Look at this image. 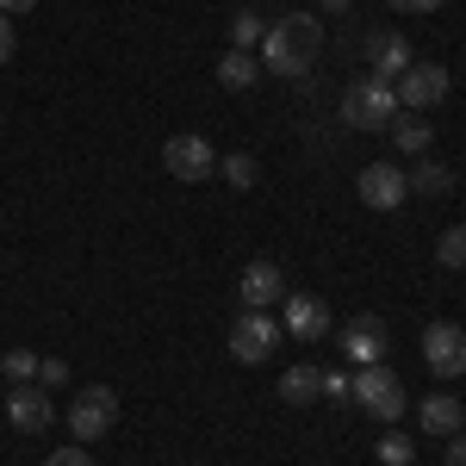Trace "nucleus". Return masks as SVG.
Wrapping results in <instances>:
<instances>
[{"label":"nucleus","mask_w":466,"mask_h":466,"mask_svg":"<svg viewBox=\"0 0 466 466\" xmlns=\"http://www.w3.org/2000/svg\"><path fill=\"white\" fill-rule=\"evenodd\" d=\"M218 175L230 180V187H255V180H261V168H255L249 149H237V156H224V162H218Z\"/></svg>","instance_id":"obj_22"},{"label":"nucleus","mask_w":466,"mask_h":466,"mask_svg":"<svg viewBox=\"0 0 466 466\" xmlns=\"http://www.w3.org/2000/svg\"><path fill=\"white\" fill-rule=\"evenodd\" d=\"M63 380H69V360H56V355L37 360V386H44V392H50V386H63Z\"/></svg>","instance_id":"obj_25"},{"label":"nucleus","mask_w":466,"mask_h":466,"mask_svg":"<svg viewBox=\"0 0 466 466\" xmlns=\"http://www.w3.org/2000/svg\"><path fill=\"white\" fill-rule=\"evenodd\" d=\"M274 349H280V323L268 318V311H243V318L230 323V355L243 360V367H261Z\"/></svg>","instance_id":"obj_6"},{"label":"nucleus","mask_w":466,"mask_h":466,"mask_svg":"<svg viewBox=\"0 0 466 466\" xmlns=\"http://www.w3.org/2000/svg\"><path fill=\"white\" fill-rule=\"evenodd\" d=\"M380 461H386V466H410V461H417L410 435H386V441H380Z\"/></svg>","instance_id":"obj_24"},{"label":"nucleus","mask_w":466,"mask_h":466,"mask_svg":"<svg viewBox=\"0 0 466 466\" xmlns=\"http://www.w3.org/2000/svg\"><path fill=\"white\" fill-rule=\"evenodd\" d=\"M386 6H392V13H441L448 0H386Z\"/></svg>","instance_id":"obj_28"},{"label":"nucleus","mask_w":466,"mask_h":466,"mask_svg":"<svg viewBox=\"0 0 466 466\" xmlns=\"http://www.w3.org/2000/svg\"><path fill=\"white\" fill-rule=\"evenodd\" d=\"M218 81H224L230 94H249L255 81H261V56H255V50H224V63H218Z\"/></svg>","instance_id":"obj_16"},{"label":"nucleus","mask_w":466,"mask_h":466,"mask_svg":"<svg viewBox=\"0 0 466 466\" xmlns=\"http://www.w3.org/2000/svg\"><path fill=\"white\" fill-rule=\"evenodd\" d=\"M435 261H441V268H466V224H454V230L435 243Z\"/></svg>","instance_id":"obj_23"},{"label":"nucleus","mask_w":466,"mask_h":466,"mask_svg":"<svg viewBox=\"0 0 466 466\" xmlns=\"http://www.w3.org/2000/svg\"><path fill=\"white\" fill-rule=\"evenodd\" d=\"M280 329L299 336V342H318V336H329V305H323L318 292H292L287 311H280Z\"/></svg>","instance_id":"obj_12"},{"label":"nucleus","mask_w":466,"mask_h":466,"mask_svg":"<svg viewBox=\"0 0 466 466\" xmlns=\"http://www.w3.org/2000/svg\"><path fill=\"white\" fill-rule=\"evenodd\" d=\"M423 360L435 380H461L466 373V329L461 323H430L423 329Z\"/></svg>","instance_id":"obj_9"},{"label":"nucleus","mask_w":466,"mask_h":466,"mask_svg":"<svg viewBox=\"0 0 466 466\" xmlns=\"http://www.w3.org/2000/svg\"><path fill=\"white\" fill-rule=\"evenodd\" d=\"M318 398H329V404H349V398H355L349 373H323V392H318Z\"/></svg>","instance_id":"obj_26"},{"label":"nucleus","mask_w":466,"mask_h":466,"mask_svg":"<svg viewBox=\"0 0 466 466\" xmlns=\"http://www.w3.org/2000/svg\"><path fill=\"white\" fill-rule=\"evenodd\" d=\"M349 386H355V404L367 410V417H380V423H398V417H404V386H398V373L386 367V360L360 367Z\"/></svg>","instance_id":"obj_3"},{"label":"nucleus","mask_w":466,"mask_h":466,"mask_svg":"<svg viewBox=\"0 0 466 466\" xmlns=\"http://www.w3.org/2000/svg\"><path fill=\"white\" fill-rule=\"evenodd\" d=\"M417 417H423V430H430V435H461V423H466V404H461L454 392H430Z\"/></svg>","instance_id":"obj_15"},{"label":"nucleus","mask_w":466,"mask_h":466,"mask_svg":"<svg viewBox=\"0 0 466 466\" xmlns=\"http://www.w3.org/2000/svg\"><path fill=\"white\" fill-rule=\"evenodd\" d=\"M336 342L349 349V360L373 367V360H386V342H392V329H386V318L360 311V318H349V323H342V336H336Z\"/></svg>","instance_id":"obj_10"},{"label":"nucleus","mask_w":466,"mask_h":466,"mask_svg":"<svg viewBox=\"0 0 466 466\" xmlns=\"http://www.w3.org/2000/svg\"><path fill=\"white\" fill-rule=\"evenodd\" d=\"M112 423H118V392H112V386H81V392H75V404H69L75 441L87 448V441L112 435Z\"/></svg>","instance_id":"obj_4"},{"label":"nucleus","mask_w":466,"mask_h":466,"mask_svg":"<svg viewBox=\"0 0 466 466\" xmlns=\"http://www.w3.org/2000/svg\"><path fill=\"white\" fill-rule=\"evenodd\" d=\"M367 63H373L380 81H398V75L410 69V44L398 32H367Z\"/></svg>","instance_id":"obj_14"},{"label":"nucleus","mask_w":466,"mask_h":466,"mask_svg":"<svg viewBox=\"0 0 466 466\" xmlns=\"http://www.w3.org/2000/svg\"><path fill=\"white\" fill-rule=\"evenodd\" d=\"M410 193H423V199H441V193H454V175L441 168V162H417V175H410Z\"/></svg>","instance_id":"obj_18"},{"label":"nucleus","mask_w":466,"mask_h":466,"mask_svg":"<svg viewBox=\"0 0 466 466\" xmlns=\"http://www.w3.org/2000/svg\"><path fill=\"white\" fill-rule=\"evenodd\" d=\"M342 118H349L355 131H386V125L398 118L392 81H380V75H360V81H349V87H342Z\"/></svg>","instance_id":"obj_2"},{"label":"nucleus","mask_w":466,"mask_h":466,"mask_svg":"<svg viewBox=\"0 0 466 466\" xmlns=\"http://www.w3.org/2000/svg\"><path fill=\"white\" fill-rule=\"evenodd\" d=\"M448 69L441 63H410V69L392 81V94H398V112H430V106H441L448 100Z\"/></svg>","instance_id":"obj_5"},{"label":"nucleus","mask_w":466,"mask_h":466,"mask_svg":"<svg viewBox=\"0 0 466 466\" xmlns=\"http://www.w3.org/2000/svg\"><path fill=\"white\" fill-rule=\"evenodd\" d=\"M386 131L398 137V149H404V156H423V149H430V125H423V112H398Z\"/></svg>","instance_id":"obj_17"},{"label":"nucleus","mask_w":466,"mask_h":466,"mask_svg":"<svg viewBox=\"0 0 466 466\" xmlns=\"http://www.w3.org/2000/svg\"><path fill=\"white\" fill-rule=\"evenodd\" d=\"M448 441V466H466V435H441Z\"/></svg>","instance_id":"obj_30"},{"label":"nucleus","mask_w":466,"mask_h":466,"mask_svg":"<svg viewBox=\"0 0 466 466\" xmlns=\"http://www.w3.org/2000/svg\"><path fill=\"white\" fill-rule=\"evenodd\" d=\"M323 6H329V13H349V6H355V0H323Z\"/></svg>","instance_id":"obj_32"},{"label":"nucleus","mask_w":466,"mask_h":466,"mask_svg":"<svg viewBox=\"0 0 466 466\" xmlns=\"http://www.w3.org/2000/svg\"><path fill=\"white\" fill-rule=\"evenodd\" d=\"M355 193H360V206H373V212H398L410 199V175L398 162H373V168H360Z\"/></svg>","instance_id":"obj_8"},{"label":"nucleus","mask_w":466,"mask_h":466,"mask_svg":"<svg viewBox=\"0 0 466 466\" xmlns=\"http://www.w3.org/2000/svg\"><path fill=\"white\" fill-rule=\"evenodd\" d=\"M318 56H323V19L318 13H280L268 25V37H261V63L274 75H287V81L311 75Z\"/></svg>","instance_id":"obj_1"},{"label":"nucleus","mask_w":466,"mask_h":466,"mask_svg":"<svg viewBox=\"0 0 466 466\" xmlns=\"http://www.w3.org/2000/svg\"><path fill=\"white\" fill-rule=\"evenodd\" d=\"M162 168L175 180H187V187H199L206 175H218V149L187 131V137H168V144H162Z\"/></svg>","instance_id":"obj_7"},{"label":"nucleus","mask_w":466,"mask_h":466,"mask_svg":"<svg viewBox=\"0 0 466 466\" xmlns=\"http://www.w3.org/2000/svg\"><path fill=\"white\" fill-rule=\"evenodd\" d=\"M237 292H243V305H249V311H268V305H280V299H287V274H280L274 261H249Z\"/></svg>","instance_id":"obj_13"},{"label":"nucleus","mask_w":466,"mask_h":466,"mask_svg":"<svg viewBox=\"0 0 466 466\" xmlns=\"http://www.w3.org/2000/svg\"><path fill=\"white\" fill-rule=\"evenodd\" d=\"M37 0H0V13H6V19H13V13H32Z\"/></svg>","instance_id":"obj_31"},{"label":"nucleus","mask_w":466,"mask_h":466,"mask_svg":"<svg viewBox=\"0 0 466 466\" xmlns=\"http://www.w3.org/2000/svg\"><path fill=\"white\" fill-rule=\"evenodd\" d=\"M13 50H19V37H13V19L0 13V63H13Z\"/></svg>","instance_id":"obj_29"},{"label":"nucleus","mask_w":466,"mask_h":466,"mask_svg":"<svg viewBox=\"0 0 466 466\" xmlns=\"http://www.w3.org/2000/svg\"><path fill=\"white\" fill-rule=\"evenodd\" d=\"M50 417H56V410H50V392H44V386H13V392H6V423L19 435H44Z\"/></svg>","instance_id":"obj_11"},{"label":"nucleus","mask_w":466,"mask_h":466,"mask_svg":"<svg viewBox=\"0 0 466 466\" xmlns=\"http://www.w3.org/2000/svg\"><path fill=\"white\" fill-rule=\"evenodd\" d=\"M261 37H268V25H261V13H255V6H243V13L230 19V50H255Z\"/></svg>","instance_id":"obj_20"},{"label":"nucleus","mask_w":466,"mask_h":466,"mask_svg":"<svg viewBox=\"0 0 466 466\" xmlns=\"http://www.w3.org/2000/svg\"><path fill=\"white\" fill-rule=\"evenodd\" d=\"M0 373H6L13 386H32L37 380V355L32 349H6V355H0Z\"/></svg>","instance_id":"obj_21"},{"label":"nucleus","mask_w":466,"mask_h":466,"mask_svg":"<svg viewBox=\"0 0 466 466\" xmlns=\"http://www.w3.org/2000/svg\"><path fill=\"white\" fill-rule=\"evenodd\" d=\"M318 392H323V373H318V367H292L287 380H280V398H287V404H311Z\"/></svg>","instance_id":"obj_19"},{"label":"nucleus","mask_w":466,"mask_h":466,"mask_svg":"<svg viewBox=\"0 0 466 466\" xmlns=\"http://www.w3.org/2000/svg\"><path fill=\"white\" fill-rule=\"evenodd\" d=\"M44 466H94V461H87V448L75 441V448H56V454H50Z\"/></svg>","instance_id":"obj_27"}]
</instances>
